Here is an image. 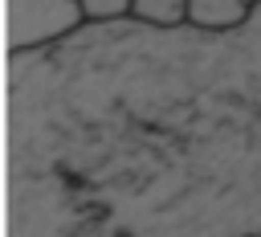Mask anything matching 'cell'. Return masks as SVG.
<instances>
[{"label":"cell","instance_id":"6da1fadb","mask_svg":"<svg viewBox=\"0 0 261 237\" xmlns=\"http://www.w3.org/2000/svg\"><path fill=\"white\" fill-rule=\"evenodd\" d=\"M86 25L77 0H8V53L41 49Z\"/></svg>","mask_w":261,"mask_h":237},{"label":"cell","instance_id":"7a4b0ae2","mask_svg":"<svg viewBox=\"0 0 261 237\" xmlns=\"http://www.w3.org/2000/svg\"><path fill=\"white\" fill-rule=\"evenodd\" d=\"M253 4L257 0H135L130 16L163 29H232L253 12Z\"/></svg>","mask_w":261,"mask_h":237},{"label":"cell","instance_id":"3957f363","mask_svg":"<svg viewBox=\"0 0 261 237\" xmlns=\"http://www.w3.org/2000/svg\"><path fill=\"white\" fill-rule=\"evenodd\" d=\"M77 4H82L86 20H122L135 8V0H77Z\"/></svg>","mask_w":261,"mask_h":237}]
</instances>
